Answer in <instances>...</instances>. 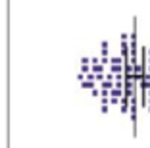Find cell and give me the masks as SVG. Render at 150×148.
<instances>
[{"label": "cell", "instance_id": "3957f363", "mask_svg": "<svg viewBox=\"0 0 150 148\" xmlns=\"http://www.w3.org/2000/svg\"><path fill=\"white\" fill-rule=\"evenodd\" d=\"M91 71H93V73H102V71H104V65H102L100 62H98V64H93Z\"/></svg>", "mask_w": 150, "mask_h": 148}, {"label": "cell", "instance_id": "4fadbf2b", "mask_svg": "<svg viewBox=\"0 0 150 148\" xmlns=\"http://www.w3.org/2000/svg\"><path fill=\"white\" fill-rule=\"evenodd\" d=\"M148 62H150V56H148Z\"/></svg>", "mask_w": 150, "mask_h": 148}, {"label": "cell", "instance_id": "6da1fadb", "mask_svg": "<svg viewBox=\"0 0 150 148\" xmlns=\"http://www.w3.org/2000/svg\"><path fill=\"white\" fill-rule=\"evenodd\" d=\"M123 71V64H112L110 65V73H121Z\"/></svg>", "mask_w": 150, "mask_h": 148}, {"label": "cell", "instance_id": "277c9868", "mask_svg": "<svg viewBox=\"0 0 150 148\" xmlns=\"http://www.w3.org/2000/svg\"><path fill=\"white\" fill-rule=\"evenodd\" d=\"M108 46H110V44H108V40H102V44H100V56H108Z\"/></svg>", "mask_w": 150, "mask_h": 148}, {"label": "cell", "instance_id": "7a4b0ae2", "mask_svg": "<svg viewBox=\"0 0 150 148\" xmlns=\"http://www.w3.org/2000/svg\"><path fill=\"white\" fill-rule=\"evenodd\" d=\"M93 87H94V81H91V79H83L81 81V89H88L91 91Z\"/></svg>", "mask_w": 150, "mask_h": 148}, {"label": "cell", "instance_id": "5bb4252c", "mask_svg": "<svg viewBox=\"0 0 150 148\" xmlns=\"http://www.w3.org/2000/svg\"><path fill=\"white\" fill-rule=\"evenodd\" d=\"M148 54H150V50H148Z\"/></svg>", "mask_w": 150, "mask_h": 148}, {"label": "cell", "instance_id": "ba28073f", "mask_svg": "<svg viewBox=\"0 0 150 148\" xmlns=\"http://www.w3.org/2000/svg\"><path fill=\"white\" fill-rule=\"evenodd\" d=\"M100 112H102V113H108V104H106V102H102V106H100Z\"/></svg>", "mask_w": 150, "mask_h": 148}, {"label": "cell", "instance_id": "30bf717a", "mask_svg": "<svg viewBox=\"0 0 150 148\" xmlns=\"http://www.w3.org/2000/svg\"><path fill=\"white\" fill-rule=\"evenodd\" d=\"M77 79H79V81H83V79H85V73H81V71H79V73H77Z\"/></svg>", "mask_w": 150, "mask_h": 148}, {"label": "cell", "instance_id": "7c38bea8", "mask_svg": "<svg viewBox=\"0 0 150 148\" xmlns=\"http://www.w3.org/2000/svg\"><path fill=\"white\" fill-rule=\"evenodd\" d=\"M146 71H148V73H150V65H148V69H146Z\"/></svg>", "mask_w": 150, "mask_h": 148}, {"label": "cell", "instance_id": "5b68a950", "mask_svg": "<svg viewBox=\"0 0 150 148\" xmlns=\"http://www.w3.org/2000/svg\"><path fill=\"white\" fill-rule=\"evenodd\" d=\"M102 89H108L110 91L112 87H114V81H110V79H102V85H100Z\"/></svg>", "mask_w": 150, "mask_h": 148}, {"label": "cell", "instance_id": "52a82bcc", "mask_svg": "<svg viewBox=\"0 0 150 148\" xmlns=\"http://www.w3.org/2000/svg\"><path fill=\"white\" fill-rule=\"evenodd\" d=\"M91 71V65L88 64H81V73H88Z\"/></svg>", "mask_w": 150, "mask_h": 148}, {"label": "cell", "instance_id": "8fae6325", "mask_svg": "<svg viewBox=\"0 0 150 148\" xmlns=\"http://www.w3.org/2000/svg\"><path fill=\"white\" fill-rule=\"evenodd\" d=\"M146 110H148V113H150V104H146Z\"/></svg>", "mask_w": 150, "mask_h": 148}, {"label": "cell", "instance_id": "9c48e42d", "mask_svg": "<svg viewBox=\"0 0 150 148\" xmlns=\"http://www.w3.org/2000/svg\"><path fill=\"white\" fill-rule=\"evenodd\" d=\"M81 64H91V60H88L87 56H83V58H81Z\"/></svg>", "mask_w": 150, "mask_h": 148}, {"label": "cell", "instance_id": "8992f818", "mask_svg": "<svg viewBox=\"0 0 150 148\" xmlns=\"http://www.w3.org/2000/svg\"><path fill=\"white\" fill-rule=\"evenodd\" d=\"M110 64H123V58H121V56H112Z\"/></svg>", "mask_w": 150, "mask_h": 148}]
</instances>
